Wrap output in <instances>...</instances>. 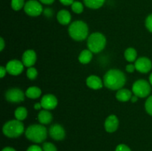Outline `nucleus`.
Here are the masks:
<instances>
[{
    "label": "nucleus",
    "mask_w": 152,
    "mask_h": 151,
    "mask_svg": "<svg viewBox=\"0 0 152 151\" xmlns=\"http://www.w3.org/2000/svg\"><path fill=\"white\" fill-rule=\"evenodd\" d=\"M25 3L26 2H25V0H11L10 5L13 10L19 11L25 7Z\"/></svg>",
    "instance_id": "b1692460"
},
{
    "label": "nucleus",
    "mask_w": 152,
    "mask_h": 151,
    "mask_svg": "<svg viewBox=\"0 0 152 151\" xmlns=\"http://www.w3.org/2000/svg\"><path fill=\"white\" fill-rule=\"evenodd\" d=\"M126 77L124 73L118 69H111L107 71L103 77L104 85L112 90H118L126 84Z\"/></svg>",
    "instance_id": "f257e3e1"
},
{
    "label": "nucleus",
    "mask_w": 152,
    "mask_h": 151,
    "mask_svg": "<svg viewBox=\"0 0 152 151\" xmlns=\"http://www.w3.org/2000/svg\"><path fill=\"white\" fill-rule=\"evenodd\" d=\"M53 119V115L48 110H42L38 114V120L41 124H50Z\"/></svg>",
    "instance_id": "f3484780"
},
{
    "label": "nucleus",
    "mask_w": 152,
    "mask_h": 151,
    "mask_svg": "<svg viewBox=\"0 0 152 151\" xmlns=\"http://www.w3.org/2000/svg\"><path fill=\"white\" fill-rule=\"evenodd\" d=\"M151 90V84L145 79H139L132 86V92L139 98H145L150 94Z\"/></svg>",
    "instance_id": "423d86ee"
},
{
    "label": "nucleus",
    "mask_w": 152,
    "mask_h": 151,
    "mask_svg": "<svg viewBox=\"0 0 152 151\" xmlns=\"http://www.w3.org/2000/svg\"><path fill=\"white\" fill-rule=\"evenodd\" d=\"M149 83L151 84V85H152V73L150 75V76H149Z\"/></svg>",
    "instance_id": "a19ab883"
},
{
    "label": "nucleus",
    "mask_w": 152,
    "mask_h": 151,
    "mask_svg": "<svg viewBox=\"0 0 152 151\" xmlns=\"http://www.w3.org/2000/svg\"><path fill=\"white\" fill-rule=\"evenodd\" d=\"M93 58V53L90 50H83L79 56V61L83 65L89 63Z\"/></svg>",
    "instance_id": "aec40b11"
},
{
    "label": "nucleus",
    "mask_w": 152,
    "mask_h": 151,
    "mask_svg": "<svg viewBox=\"0 0 152 151\" xmlns=\"http://www.w3.org/2000/svg\"><path fill=\"white\" fill-rule=\"evenodd\" d=\"M126 70L128 73H133L136 70V68H135V65H133V64H129V65H126Z\"/></svg>",
    "instance_id": "2f4dec72"
},
{
    "label": "nucleus",
    "mask_w": 152,
    "mask_h": 151,
    "mask_svg": "<svg viewBox=\"0 0 152 151\" xmlns=\"http://www.w3.org/2000/svg\"><path fill=\"white\" fill-rule=\"evenodd\" d=\"M71 10L75 13L80 14L84 10V6H83V3L80 2V1H74V3L71 4Z\"/></svg>",
    "instance_id": "393cba45"
},
{
    "label": "nucleus",
    "mask_w": 152,
    "mask_h": 151,
    "mask_svg": "<svg viewBox=\"0 0 152 151\" xmlns=\"http://www.w3.org/2000/svg\"><path fill=\"white\" fill-rule=\"evenodd\" d=\"M48 133L50 137L56 141L63 140L66 136L64 127L59 124H54L50 126Z\"/></svg>",
    "instance_id": "9d476101"
},
{
    "label": "nucleus",
    "mask_w": 152,
    "mask_h": 151,
    "mask_svg": "<svg viewBox=\"0 0 152 151\" xmlns=\"http://www.w3.org/2000/svg\"><path fill=\"white\" fill-rule=\"evenodd\" d=\"M25 93L22 90L16 87L10 88L6 91L5 99L11 103H19L25 100Z\"/></svg>",
    "instance_id": "6e6552de"
},
{
    "label": "nucleus",
    "mask_w": 152,
    "mask_h": 151,
    "mask_svg": "<svg viewBox=\"0 0 152 151\" xmlns=\"http://www.w3.org/2000/svg\"><path fill=\"white\" fill-rule=\"evenodd\" d=\"M39 1L45 4H51L54 2L55 0H39Z\"/></svg>",
    "instance_id": "c9c22d12"
},
{
    "label": "nucleus",
    "mask_w": 152,
    "mask_h": 151,
    "mask_svg": "<svg viewBox=\"0 0 152 151\" xmlns=\"http://www.w3.org/2000/svg\"><path fill=\"white\" fill-rule=\"evenodd\" d=\"M40 103L45 110H50L56 107L58 105V100L56 96H53V94H46L42 96Z\"/></svg>",
    "instance_id": "f8f14e48"
},
{
    "label": "nucleus",
    "mask_w": 152,
    "mask_h": 151,
    "mask_svg": "<svg viewBox=\"0 0 152 151\" xmlns=\"http://www.w3.org/2000/svg\"><path fill=\"white\" fill-rule=\"evenodd\" d=\"M24 66L22 62L19 60H13L9 61L6 65V70L9 74L12 76H18L22 73L24 70Z\"/></svg>",
    "instance_id": "1a4fd4ad"
},
{
    "label": "nucleus",
    "mask_w": 152,
    "mask_h": 151,
    "mask_svg": "<svg viewBox=\"0 0 152 151\" xmlns=\"http://www.w3.org/2000/svg\"><path fill=\"white\" fill-rule=\"evenodd\" d=\"M25 136L34 143H42L48 136V130L43 124H32L25 130Z\"/></svg>",
    "instance_id": "f03ea898"
},
{
    "label": "nucleus",
    "mask_w": 152,
    "mask_h": 151,
    "mask_svg": "<svg viewBox=\"0 0 152 151\" xmlns=\"http://www.w3.org/2000/svg\"><path fill=\"white\" fill-rule=\"evenodd\" d=\"M4 47V41L3 38H0V50L2 51Z\"/></svg>",
    "instance_id": "e433bc0d"
},
{
    "label": "nucleus",
    "mask_w": 152,
    "mask_h": 151,
    "mask_svg": "<svg viewBox=\"0 0 152 151\" xmlns=\"http://www.w3.org/2000/svg\"><path fill=\"white\" fill-rule=\"evenodd\" d=\"M86 84L89 88L93 90H99L103 86V81L97 76L91 75L86 79Z\"/></svg>",
    "instance_id": "2eb2a0df"
},
{
    "label": "nucleus",
    "mask_w": 152,
    "mask_h": 151,
    "mask_svg": "<svg viewBox=\"0 0 152 151\" xmlns=\"http://www.w3.org/2000/svg\"><path fill=\"white\" fill-rule=\"evenodd\" d=\"M44 14L45 16H47V17H50V16L53 15V11H52L51 9L50 8H46L44 10Z\"/></svg>",
    "instance_id": "72a5a7b5"
},
{
    "label": "nucleus",
    "mask_w": 152,
    "mask_h": 151,
    "mask_svg": "<svg viewBox=\"0 0 152 151\" xmlns=\"http://www.w3.org/2000/svg\"><path fill=\"white\" fill-rule=\"evenodd\" d=\"M145 24L147 30H148V31H150L151 33H152V13L147 16L146 19H145Z\"/></svg>",
    "instance_id": "c85d7f7f"
},
{
    "label": "nucleus",
    "mask_w": 152,
    "mask_h": 151,
    "mask_svg": "<svg viewBox=\"0 0 152 151\" xmlns=\"http://www.w3.org/2000/svg\"><path fill=\"white\" fill-rule=\"evenodd\" d=\"M25 93V96L28 98L36 99L40 97L42 94V90L39 87H37V86H32V87H28Z\"/></svg>",
    "instance_id": "6ab92c4d"
},
{
    "label": "nucleus",
    "mask_w": 152,
    "mask_h": 151,
    "mask_svg": "<svg viewBox=\"0 0 152 151\" xmlns=\"http://www.w3.org/2000/svg\"><path fill=\"white\" fill-rule=\"evenodd\" d=\"M43 151H57V148L51 142H45L43 143L42 147Z\"/></svg>",
    "instance_id": "bb28decb"
},
{
    "label": "nucleus",
    "mask_w": 152,
    "mask_h": 151,
    "mask_svg": "<svg viewBox=\"0 0 152 151\" xmlns=\"http://www.w3.org/2000/svg\"><path fill=\"white\" fill-rule=\"evenodd\" d=\"M24 10L28 16L35 17L39 16L42 13L43 7L39 1L37 0H29L25 3Z\"/></svg>",
    "instance_id": "0eeeda50"
},
{
    "label": "nucleus",
    "mask_w": 152,
    "mask_h": 151,
    "mask_svg": "<svg viewBox=\"0 0 152 151\" xmlns=\"http://www.w3.org/2000/svg\"><path fill=\"white\" fill-rule=\"evenodd\" d=\"M115 151H132V150L129 146H127L125 144H120L117 145Z\"/></svg>",
    "instance_id": "c756f323"
},
{
    "label": "nucleus",
    "mask_w": 152,
    "mask_h": 151,
    "mask_svg": "<svg viewBox=\"0 0 152 151\" xmlns=\"http://www.w3.org/2000/svg\"><path fill=\"white\" fill-rule=\"evenodd\" d=\"M56 19L59 24L62 25H67L71 22V15L67 10H61L57 13Z\"/></svg>",
    "instance_id": "dca6fc26"
},
{
    "label": "nucleus",
    "mask_w": 152,
    "mask_h": 151,
    "mask_svg": "<svg viewBox=\"0 0 152 151\" xmlns=\"http://www.w3.org/2000/svg\"><path fill=\"white\" fill-rule=\"evenodd\" d=\"M22 62L25 67L31 68L37 62V53L34 50H27L22 54Z\"/></svg>",
    "instance_id": "ddd939ff"
},
{
    "label": "nucleus",
    "mask_w": 152,
    "mask_h": 151,
    "mask_svg": "<svg viewBox=\"0 0 152 151\" xmlns=\"http://www.w3.org/2000/svg\"><path fill=\"white\" fill-rule=\"evenodd\" d=\"M125 59L129 62H133L137 60V50L133 47H129L126 50L124 53Z\"/></svg>",
    "instance_id": "4be33fe9"
},
{
    "label": "nucleus",
    "mask_w": 152,
    "mask_h": 151,
    "mask_svg": "<svg viewBox=\"0 0 152 151\" xmlns=\"http://www.w3.org/2000/svg\"><path fill=\"white\" fill-rule=\"evenodd\" d=\"M6 73H7L6 68H4V67L3 66L0 67V77H1V78L4 77V76L6 75Z\"/></svg>",
    "instance_id": "f704fd0d"
},
{
    "label": "nucleus",
    "mask_w": 152,
    "mask_h": 151,
    "mask_svg": "<svg viewBox=\"0 0 152 151\" xmlns=\"http://www.w3.org/2000/svg\"><path fill=\"white\" fill-rule=\"evenodd\" d=\"M14 115L16 119L19 121H23L28 116V110L24 107H19L16 109L14 112Z\"/></svg>",
    "instance_id": "5701e85b"
},
{
    "label": "nucleus",
    "mask_w": 152,
    "mask_h": 151,
    "mask_svg": "<svg viewBox=\"0 0 152 151\" xmlns=\"http://www.w3.org/2000/svg\"><path fill=\"white\" fill-rule=\"evenodd\" d=\"M68 33L75 41H83L88 35V27L83 21H75L70 25L68 28Z\"/></svg>",
    "instance_id": "7ed1b4c3"
},
{
    "label": "nucleus",
    "mask_w": 152,
    "mask_h": 151,
    "mask_svg": "<svg viewBox=\"0 0 152 151\" xmlns=\"http://www.w3.org/2000/svg\"><path fill=\"white\" fill-rule=\"evenodd\" d=\"M26 75L27 77H28L29 79L34 80L37 77V76H38V72H37V70L35 68L31 67V68H28V69L27 70Z\"/></svg>",
    "instance_id": "a878e982"
},
{
    "label": "nucleus",
    "mask_w": 152,
    "mask_h": 151,
    "mask_svg": "<svg viewBox=\"0 0 152 151\" xmlns=\"http://www.w3.org/2000/svg\"><path fill=\"white\" fill-rule=\"evenodd\" d=\"M132 96V93L128 89L121 88L117 90L116 93V98L118 101L122 102H126L131 100Z\"/></svg>",
    "instance_id": "a211bd4d"
},
{
    "label": "nucleus",
    "mask_w": 152,
    "mask_h": 151,
    "mask_svg": "<svg viewBox=\"0 0 152 151\" xmlns=\"http://www.w3.org/2000/svg\"><path fill=\"white\" fill-rule=\"evenodd\" d=\"M26 151H43L42 148L41 147H39V145L37 144H33L31 145L30 147H28V148L27 149Z\"/></svg>",
    "instance_id": "7c9ffc66"
},
{
    "label": "nucleus",
    "mask_w": 152,
    "mask_h": 151,
    "mask_svg": "<svg viewBox=\"0 0 152 151\" xmlns=\"http://www.w3.org/2000/svg\"><path fill=\"white\" fill-rule=\"evenodd\" d=\"M105 45H106V38L101 33H93L88 38V48L92 53H99L105 48Z\"/></svg>",
    "instance_id": "39448f33"
},
{
    "label": "nucleus",
    "mask_w": 152,
    "mask_h": 151,
    "mask_svg": "<svg viewBox=\"0 0 152 151\" xmlns=\"http://www.w3.org/2000/svg\"><path fill=\"white\" fill-rule=\"evenodd\" d=\"M1 151H16L14 148L11 147H5L2 149Z\"/></svg>",
    "instance_id": "4c0bfd02"
},
{
    "label": "nucleus",
    "mask_w": 152,
    "mask_h": 151,
    "mask_svg": "<svg viewBox=\"0 0 152 151\" xmlns=\"http://www.w3.org/2000/svg\"><path fill=\"white\" fill-rule=\"evenodd\" d=\"M34 109H35V110H39L41 109L42 107L41 103H36L35 105H34Z\"/></svg>",
    "instance_id": "ea45409f"
},
{
    "label": "nucleus",
    "mask_w": 152,
    "mask_h": 151,
    "mask_svg": "<svg viewBox=\"0 0 152 151\" xmlns=\"http://www.w3.org/2000/svg\"><path fill=\"white\" fill-rule=\"evenodd\" d=\"M86 7L91 9H99L105 3V0H83Z\"/></svg>",
    "instance_id": "412c9836"
},
{
    "label": "nucleus",
    "mask_w": 152,
    "mask_h": 151,
    "mask_svg": "<svg viewBox=\"0 0 152 151\" xmlns=\"http://www.w3.org/2000/svg\"><path fill=\"white\" fill-rule=\"evenodd\" d=\"M119 119L115 115H110L105 121V130L108 133H114L118 129Z\"/></svg>",
    "instance_id": "4468645a"
},
{
    "label": "nucleus",
    "mask_w": 152,
    "mask_h": 151,
    "mask_svg": "<svg viewBox=\"0 0 152 151\" xmlns=\"http://www.w3.org/2000/svg\"><path fill=\"white\" fill-rule=\"evenodd\" d=\"M138 98L139 97H137L136 95H134V96H132V98H131V102H132V103H135V102H137Z\"/></svg>",
    "instance_id": "58836bf2"
},
{
    "label": "nucleus",
    "mask_w": 152,
    "mask_h": 151,
    "mask_svg": "<svg viewBox=\"0 0 152 151\" xmlns=\"http://www.w3.org/2000/svg\"><path fill=\"white\" fill-rule=\"evenodd\" d=\"M59 1H60L63 5L68 6V5H71V4L74 3V0H59Z\"/></svg>",
    "instance_id": "473e14b6"
},
{
    "label": "nucleus",
    "mask_w": 152,
    "mask_h": 151,
    "mask_svg": "<svg viewBox=\"0 0 152 151\" xmlns=\"http://www.w3.org/2000/svg\"><path fill=\"white\" fill-rule=\"evenodd\" d=\"M145 108L146 112L152 116V96H150L145 101Z\"/></svg>",
    "instance_id": "cd10ccee"
},
{
    "label": "nucleus",
    "mask_w": 152,
    "mask_h": 151,
    "mask_svg": "<svg viewBox=\"0 0 152 151\" xmlns=\"http://www.w3.org/2000/svg\"><path fill=\"white\" fill-rule=\"evenodd\" d=\"M25 126L23 123L17 119L7 121L2 127V132L8 138H18L23 134Z\"/></svg>",
    "instance_id": "20e7f679"
},
{
    "label": "nucleus",
    "mask_w": 152,
    "mask_h": 151,
    "mask_svg": "<svg viewBox=\"0 0 152 151\" xmlns=\"http://www.w3.org/2000/svg\"><path fill=\"white\" fill-rule=\"evenodd\" d=\"M135 68L137 71L142 73H147L152 68V62L148 58L140 57L135 61Z\"/></svg>",
    "instance_id": "9b49d317"
}]
</instances>
